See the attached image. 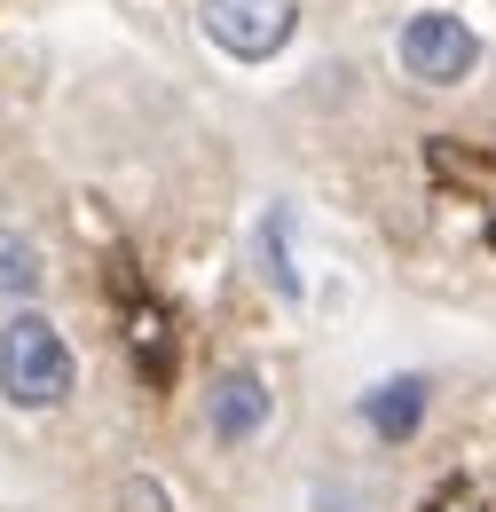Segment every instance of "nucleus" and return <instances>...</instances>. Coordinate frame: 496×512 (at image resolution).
Here are the masks:
<instances>
[{"mask_svg": "<svg viewBox=\"0 0 496 512\" xmlns=\"http://www.w3.org/2000/svg\"><path fill=\"white\" fill-rule=\"evenodd\" d=\"M71 386H79V363H71V339L56 331V316L8 308V323H0V394L16 410H63Z\"/></svg>", "mask_w": 496, "mask_h": 512, "instance_id": "nucleus-1", "label": "nucleus"}, {"mask_svg": "<svg viewBox=\"0 0 496 512\" xmlns=\"http://www.w3.org/2000/svg\"><path fill=\"white\" fill-rule=\"evenodd\" d=\"M394 56H402V71H410L418 87H457V79H473V64H481V32H473L457 8H418V16L402 24Z\"/></svg>", "mask_w": 496, "mask_h": 512, "instance_id": "nucleus-2", "label": "nucleus"}, {"mask_svg": "<svg viewBox=\"0 0 496 512\" xmlns=\"http://www.w3.org/2000/svg\"><path fill=\"white\" fill-rule=\"evenodd\" d=\"M197 24L221 56L237 64H268L292 32H300V0H197Z\"/></svg>", "mask_w": 496, "mask_h": 512, "instance_id": "nucleus-3", "label": "nucleus"}, {"mask_svg": "<svg viewBox=\"0 0 496 512\" xmlns=\"http://www.w3.org/2000/svg\"><path fill=\"white\" fill-rule=\"evenodd\" d=\"M268 426H276L268 379H260L252 363H221V371L205 379V434H213L221 449H252Z\"/></svg>", "mask_w": 496, "mask_h": 512, "instance_id": "nucleus-4", "label": "nucleus"}, {"mask_svg": "<svg viewBox=\"0 0 496 512\" xmlns=\"http://www.w3.org/2000/svg\"><path fill=\"white\" fill-rule=\"evenodd\" d=\"M426 410H434V379L426 371H402V379H378L363 394V426H371L386 449H402L418 426H426Z\"/></svg>", "mask_w": 496, "mask_h": 512, "instance_id": "nucleus-5", "label": "nucleus"}, {"mask_svg": "<svg viewBox=\"0 0 496 512\" xmlns=\"http://www.w3.org/2000/svg\"><path fill=\"white\" fill-rule=\"evenodd\" d=\"M126 355H134V371L150 386L174 379V331H166V308L150 292H126Z\"/></svg>", "mask_w": 496, "mask_h": 512, "instance_id": "nucleus-6", "label": "nucleus"}, {"mask_svg": "<svg viewBox=\"0 0 496 512\" xmlns=\"http://www.w3.org/2000/svg\"><path fill=\"white\" fill-rule=\"evenodd\" d=\"M426 158H434L441 182H457L473 205H489V213H496V150H465V142L434 134V142H426Z\"/></svg>", "mask_w": 496, "mask_h": 512, "instance_id": "nucleus-7", "label": "nucleus"}, {"mask_svg": "<svg viewBox=\"0 0 496 512\" xmlns=\"http://www.w3.org/2000/svg\"><path fill=\"white\" fill-rule=\"evenodd\" d=\"M40 284H48L40 245H32L24 229H8V221H0V308H32V300H40Z\"/></svg>", "mask_w": 496, "mask_h": 512, "instance_id": "nucleus-8", "label": "nucleus"}, {"mask_svg": "<svg viewBox=\"0 0 496 512\" xmlns=\"http://www.w3.org/2000/svg\"><path fill=\"white\" fill-rule=\"evenodd\" d=\"M260 276H268L284 300H300V276H292V253H284V213L260 221Z\"/></svg>", "mask_w": 496, "mask_h": 512, "instance_id": "nucleus-9", "label": "nucleus"}, {"mask_svg": "<svg viewBox=\"0 0 496 512\" xmlns=\"http://www.w3.org/2000/svg\"><path fill=\"white\" fill-rule=\"evenodd\" d=\"M111 512H174V489H166L158 473H119V489H111Z\"/></svg>", "mask_w": 496, "mask_h": 512, "instance_id": "nucleus-10", "label": "nucleus"}, {"mask_svg": "<svg viewBox=\"0 0 496 512\" xmlns=\"http://www.w3.org/2000/svg\"><path fill=\"white\" fill-rule=\"evenodd\" d=\"M434 512H481V505H473V497H441Z\"/></svg>", "mask_w": 496, "mask_h": 512, "instance_id": "nucleus-11", "label": "nucleus"}]
</instances>
